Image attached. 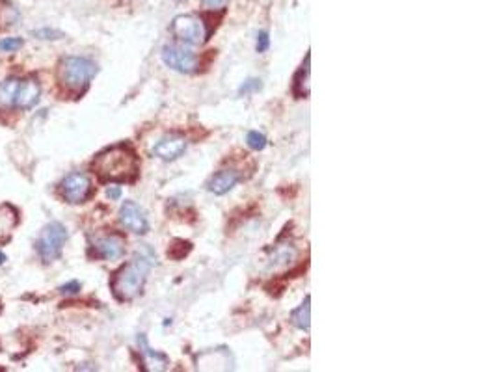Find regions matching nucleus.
I'll return each mask as SVG.
<instances>
[{
    "label": "nucleus",
    "instance_id": "f257e3e1",
    "mask_svg": "<svg viewBox=\"0 0 497 372\" xmlns=\"http://www.w3.org/2000/svg\"><path fill=\"white\" fill-rule=\"evenodd\" d=\"M92 170L104 183H132L136 179L140 164L136 153L129 145H114L95 157Z\"/></svg>",
    "mask_w": 497,
    "mask_h": 372
},
{
    "label": "nucleus",
    "instance_id": "f03ea898",
    "mask_svg": "<svg viewBox=\"0 0 497 372\" xmlns=\"http://www.w3.org/2000/svg\"><path fill=\"white\" fill-rule=\"evenodd\" d=\"M151 264H153V259L144 253H138L132 261L123 264L110 281V289L115 298L120 301H131L138 294H142Z\"/></svg>",
    "mask_w": 497,
    "mask_h": 372
},
{
    "label": "nucleus",
    "instance_id": "7ed1b4c3",
    "mask_svg": "<svg viewBox=\"0 0 497 372\" xmlns=\"http://www.w3.org/2000/svg\"><path fill=\"white\" fill-rule=\"evenodd\" d=\"M97 75V66L83 56H67L58 66V78L62 86L71 93H83Z\"/></svg>",
    "mask_w": 497,
    "mask_h": 372
},
{
    "label": "nucleus",
    "instance_id": "20e7f679",
    "mask_svg": "<svg viewBox=\"0 0 497 372\" xmlns=\"http://www.w3.org/2000/svg\"><path fill=\"white\" fill-rule=\"evenodd\" d=\"M67 242V229L60 222H50L49 225H45V229L41 231L38 242H36V250H38L39 257L43 263H52L62 255L64 244Z\"/></svg>",
    "mask_w": 497,
    "mask_h": 372
},
{
    "label": "nucleus",
    "instance_id": "39448f33",
    "mask_svg": "<svg viewBox=\"0 0 497 372\" xmlns=\"http://www.w3.org/2000/svg\"><path fill=\"white\" fill-rule=\"evenodd\" d=\"M172 34L177 41L186 45H202L207 39V30L202 17L177 15L172 21Z\"/></svg>",
    "mask_w": 497,
    "mask_h": 372
},
{
    "label": "nucleus",
    "instance_id": "423d86ee",
    "mask_svg": "<svg viewBox=\"0 0 497 372\" xmlns=\"http://www.w3.org/2000/svg\"><path fill=\"white\" fill-rule=\"evenodd\" d=\"M162 60L169 69H174L177 73H192L196 69L197 64L196 52L190 49V45L181 43V41L164 45Z\"/></svg>",
    "mask_w": 497,
    "mask_h": 372
},
{
    "label": "nucleus",
    "instance_id": "0eeeda50",
    "mask_svg": "<svg viewBox=\"0 0 497 372\" xmlns=\"http://www.w3.org/2000/svg\"><path fill=\"white\" fill-rule=\"evenodd\" d=\"M60 192L62 197H64L67 203L80 205V203L86 201L90 194H92V179H90L86 173H80V171L69 173V176L62 181Z\"/></svg>",
    "mask_w": 497,
    "mask_h": 372
},
{
    "label": "nucleus",
    "instance_id": "6e6552de",
    "mask_svg": "<svg viewBox=\"0 0 497 372\" xmlns=\"http://www.w3.org/2000/svg\"><path fill=\"white\" fill-rule=\"evenodd\" d=\"M120 222L125 229L132 231L134 235H146L149 231V222L146 213L134 201H125L120 208Z\"/></svg>",
    "mask_w": 497,
    "mask_h": 372
},
{
    "label": "nucleus",
    "instance_id": "1a4fd4ad",
    "mask_svg": "<svg viewBox=\"0 0 497 372\" xmlns=\"http://www.w3.org/2000/svg\"><path fill=\"white\" fill-rule=\"evenodd\" d=\"M186 148H188V142H186L185 136H181V134H168V136L160 138L159 142L155 143L153 155L157 159L169 162V160L179 159L181 155L186 151Z\"/></svg>",
    "mask_w": 497,
    "mask_h": 372
},
{
    "label": "nucleus",
    "instance_id": "9d476101",
    "mask_svg": "<svg viewBox=\"0 0 497 372\" xmlns=\"http://www.w3.org/2000/svg\"><path fill=\"white\" fill-rule=\"evenodd\" d=\"M39 95H41V86H39L38 78H24L19 83V90H17L15 95V103H13V108L17 110H30L34 108L39 101Z\"/></svg>",
    "mask_w": 497,
    "mask_h": 372
},
{
    "label": "nucleus",
    "instance_id": "9b49d317",
    "mask_svg": "<svg viewBox=\"0 0 497 372\" xmlns=\"http://www.w3.org/2000/svg\"><path fill=\"white\" fill-rule=\"evenodd\" d=\"M93 252H95L97 257L114 261V259H120L125 253V241H123V236L114 235V233L101 236V238L93 242Z\"/></svg>",
    "mask_w": 497,
    "mask_h": 372
},
{
    "label": "nucleus",
    "instance_id": "f8f14e48",
    "mask_svg": "<svg viewBox=\"0 0 497 372\" xmlns=\"http://www.w3.org/2000/svg\"><path fill=\"white\" fill-rule=\"evenodd\" d=\"M19 224V213L10 203L0 205V246L11 241V235Z\"/></svg>",
    "mask_w": 497,
    "mask_h": 372
},
{
    "label": "nucleus",
    "instance_id": "ddd939ff",
    "mask_svg": "<svg viewBox=\"0 0 497 372\" xmlns=\"http://www.w3.org/2000/svg\"><path fill=\"white\" fill-rule=\"evenodd\" d=\"M239 179H241V177H239V173H237L235 170H222L207 183V188L209 192H213L216 196H224V194H227V192L239 183Z\"/></svg>",
    "mask_w": 497,
    "mask_h": 372
},
{
    "label": "nucleus",
    "instance_id": "4468645a",
    "mask_svg": "<svg viewBox=\"0 0 497 372\" xmlns=\"http://www.w3.org/2000/svg\"><path fill=\"white\" fill-rule=\"evenodd\" d=\"M309 62H312V55L306 56V62L302 64L300 71L296 73V77H295L293 92H295V95L298 99L309 97V75H312V67H309Z\"/></svg>",
    "mask_w": 497,
    "mask_h": 372
},
{
    "label": "nucleus",
    "instance_id": "2eb2a0df",
    "mask_svg": "<svg viewBox=\"0 0 497 372\" xmlns=\"http://www.w3.org/2000/svg\"><path fill=\"white\" fill-rule=\"evenodd\" d=\"M312 298L309 296H306V300H304V303H302L298 309H295V311L290 313V322L295 324L298 329H309V326H312Z\"/></svg>",
    "mask_w": 497,
    "mask_h": 372
},
{
    "label": "nucleus",
    "instance_id": "dca6fc26",
    "mask_svg": "<svg viewBox=\"0 0 497 372\" xmlns=\"http://www.w3.org/2000/svg\"><path fill=\"white\" fill-rule=\"evenodd\" d=\"M19 83H21L19 78H6L4 83H0V106L2 108H13Z\"/></svg>",
    "mask_w": 497,
    "mask_h": 372
},
{
    "label": "nucleus",
    "instance_id": "f3484780",
    "mask_svg": "<svg viewBox=\"0 0 497 372\" xmlns=\"http://www.w3.org/2000/svg\"><path fill=\"white\" fill-rule=\"evenodd\" d=\"M246 142L253 151H261V149H265V145H267V138H265V134H261V132L251 131L248 132Z\"/></svg>",
    "mask_w": 497,
    "mask_h": 372
},
{
    "label": "nucleus",
    "instance_id": "a211bd4d",
    "mask_svg": "<svg viewBox=\"0 0 497 372\" xmlns=\"http://www.w3.org/2000/svg\"><path fill=\"white\" fill-rule=\"evenodd\" d=\"M22 47L21 38H4L0 39V52H15Z\"/></svg>",
    "mask_w": 497,
    "mask_h": 372
},
{
    "label": "nucleus",
    "instance_id": "6ab92c4d",
    "mask_svg": "<svg viewBox=\"0 0 497 372\" xmlns=\"http://www.w3.org/2000/svg\"><path fill=\"white\" fill-rule=\"evenodd\" d=\"M32 36L38 39H49V41H55V39H62L64 34L58 32V30H52V28H39V30H34Z\"/></svg>",
    "mask_w": 497,
    "mask_h": 372
},
{
    "label": "nucleus",
    "instance_id": "aec40b11",
    "mask_svg": "<svg viewBox=\"0 0 497 372\" xmlns=\"http://www.w3.org/2000/svg\"><path fill=\"white\" fill-rule=\"evenodd\" d=\"M138 345H140V348H142L144 356L151 357V359H159V362L166 363V357L162 356V354H157V352L149 348L148 341H146V337H144V335H140V337H138Z\"/></svg>",
    "mask_w": 497,
    "mask_h": 372
},
{
    "label": "nucleus",
    "instance_id": "412c9836",
    "mask_svg": "<svg viewBox=\"0 0 497 372\" xmlns=\"http://www.w3.org/2000/svg\"><path fill=\"white\" fill-rule=\"evenodd\" d=\"M261 88H262V84L259 78H248L246 83L242 84L241 88H239V95H250V93H253V92H259Z\"/></svg>",
    "mask_w": 497,
    "mask_h": 372
},
{
    "label": "nucleus",
    "instance_id": "4be33fe9",
    "mask_svg": "<svg viewBox=\"0 0 497 372\" xmlns=\"http://www.w3.org/2000/svg\"><path fill=\"white\" fill-rule=\"evenodd\" d=\"M270 47V38H268V32H259L257 34V45L255 49L257 52H265Z\"/></svg>",
    "mask_w": 497,
    "mask_h": 372
},
{
    "label": "nucleus",
    "instance_id": "5701e85b",
    "mask_svg": "<svg viewBox=\"0 0 497 372\" xmlns=\"http://www.w3.org/2000/svg\"><path fill=\"white\" fill-rule=\"evenodd\" d=\"M78 290H80V283H78V281H69L67 285L60 287L62 294H77Z\"/></svg>",
    "mask_w": 497,
    "mask_h": 372
},
{
    "label": "nucleus",
    "instance_id": "b1692460",
    "mask_svg": "<svg viewBox=\"0 0 497 372\" xmlns=\"http://www.w3.org/2000/svg\"><path fill=\"white\" fill-rule=\"evenodd\" d=\"M202 2L211 10H220V8H224L227 0H202Z\"/></svg>",
    "mask_w": 497,
    "mask_h": 372
},
{
    "label": "nucleus",
    "instance_id": "393cba45",
    "mask_svg": "<svg viewBox=\"0 0 497 372\" xmlns=\"http://www.w3.org/2000/svg\"><path fill=\"white\" fill-rule=\"evenodd\" d=\"M106 196L110 197V199H120V196H121V188L120 186H110L108 190H106Z\"/></svg>",
    "mask_w": 497,
    "mask_h": 372
},
{
    "label": "nucleus",
    "instance_id": "a878e982",
    "mask_svg": "<svg viewBox=\"0 0 497 372\" xmlns=\"http://www.w3.org/2000/svg\"><path fill=\"white\" fill-rule=\"evenodd\" d=\"M4 261H6V255L2 252H0V264H4Z\"/></svg>",
    "mask_w": 497,
    "mask_h": 372
},
{
    "label": "nucleus",
    "instance_id": "bb28decb",
    "mask_svg": "<svg viewBox=\"0 0 497 372\" xmlns=\"http://www.w3.org/2000/svg\"><path fill=\"white\" fill-rule=\"evenodd\" d=\"M177 2H181V0H177Z\"/></svg>",
    "mask_w": 497,
    "mask_h": 372
}]
</instances>
